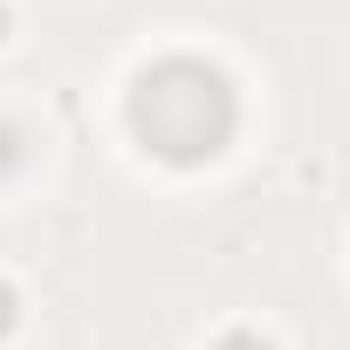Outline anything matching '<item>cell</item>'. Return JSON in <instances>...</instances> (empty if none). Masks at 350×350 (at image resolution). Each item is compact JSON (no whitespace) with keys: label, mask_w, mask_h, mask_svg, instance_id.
I'll use <instances>...</instances> for the list:
<instances>
[{"label":"cell","mask_w":350,"mask_h":350,"mask_svg":"<svg viewBox=\"0 0 350 350\" xmlns=\"http://www.w3.org/2000/svg\"><path fill=\"white\" fill-rule=\"evenodd\" d=\"M21 158H28V144H21V131H14V124H0V172H14Z\"/></svg>","instance_id":"2"},{"label":"cell","mask_w":350,"mask_h":350,"mask_svg":"<svg viewBox=\"0 0 350 350\" xmlns=\"http://www.w3.org/2000/svg\"><path fill=\"white\" fill-rule=\"evenodd\" d=\"M213 350H275V343H268V336H254V329H227Z\"/></svg>","instance_id":"3"},{"label":"cell","mask_w":350,"mask_h":350,"mask_svg":"<svg viewBox=\"0 0 350 350\" xmlns=\"http://www.w3.org/2000/svg\"><path fill=\"white\" fill-rule=\"evenodd\" d=\"M0 35H8V8H0Z\"/></svg>","instance_id":"5"},{"label":"cell","mask_w":350,"mask_h":350,"mask_svg":"<svg viewBox=\"0 0 350 350\" xmlns=\"http://www.w3.org/2000/svg\"><path fill=\"white\" fill-rule=\"evenodd\" d=\"M14 323H21V302H14V288H8V282H0V336H8Z\"/></svg>","instance_id":"4"},{"label":"cell","mask_w":350,"mask_h":350,"mask_svg":"<svg viewBox=\"0 0 350 350\" xmlns=\"http://www.w3.org/2000/svg\"><path fill=\"white\" fill-rule=\"evenodd\" d=\"M131 124L165 165H206V158L227 151V137L241 124V103H234V83L213 62L172 55V62H151L137 76Z\"/></svg>","instance_id":"1"}]
</instances>
